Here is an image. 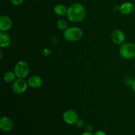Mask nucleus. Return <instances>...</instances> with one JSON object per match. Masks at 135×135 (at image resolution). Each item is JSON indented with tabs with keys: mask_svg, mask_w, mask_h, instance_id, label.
Masks as SVG:
<instances>
[{
	"mask_svg": "<svg viewBox=\"0 0 135 135\" xmlns=\"http://www.w3.org/2000/svg\"><path fill=\"white\" fill-rule=\"evenodd\" d=\"M86 16V9L82 4L75 3L68 8L67 13V18L73 23H78L83 21Z\"/></svg>",
	"mask_w": 135,
	"mask_h": 135,
	"instance_id": "nucleus-1",
	"label": "nucleus"
},
{
	"mask_svg": "<svg viewBox=\"0 0 135 135\" xmlns=\"http://www.w3.org/2000/svg\"><path fill=\"white\" fill-rule=\"evenodd\" d=\"M119 54L125 59H131L135 57V44L127 42L121 44L119 47Z\"/></svg>",
	"mask_w": 135,
	"mask_h": 135,
	"instance_id": "nucleus-2",
	"label": "nucleus"
},
{
	"mask_svg": "<svg viewBox=\"0 0 135 135\" xmlns=\"http://www.w3.org/2000/svg\"><path fill=\"white\" fill-rule=\"evenodd\" d=\"M83 36V31L78 27L67 28L63 32V37L69 42H76L79 40Z\"/></svg>",
	"mask_w": 135,
	"mask_h": 135,
	"instance_id": "nucleus-3",
	"label": "nucleus"
},
{
	"mask_svg": "<svg viewBox=\"0 0 135 135\" xmlns=\"http://www.w3.org/2000/svg\"><path fill=\"white\" fill-rule=\"evenodd\" d=\"M30 71L28 65L24 61H20L15 65L14 72L17 78L25 79L28 76Z\"/></svg>",
	"mask_w": 135,
	"mask_h": 135,
	"instance_id": "nucleus-4",
	"label": "nucleus"
},
{
	"mask_svg": "<svg viewBox=\"0 0 135 135\" xmlns=\"http://www.w3.org/2000/svg\"><path fill=\"white\" fill-rule=\"evenodd\" d=\"M28 86V83H26L25 79L18 78L13 82L12 88L15 93L17 94H21L26 90Z\"/></svg>",
	"mask_w": 135,
	"mask_h": 135,
	"instance_id": "nucleus-5",
	"label": "nucleus"
},
{
	"mask_svg": "<svg viewBox=\"0 0 135 135\" xmlns=\"http://www.w3.org/2000/svg\"><path fill=\"white\" fill-rule=\"evenodd\" d=\"M63 119L68 125H74L79 121V115L74 110L69 109L63 113Z\"/></svg>",
	"mask_w": 135,
	"mask_h": 135,
	"instance_id": "nucleus-6",
	"label": "nucleus"
},
{
	"mask_svg": "<svg viewBox=\"0 0 135 135\" xmlns=\"http://www.w3.org/2000/svg\"><path fill=\"white\" fill-rule=\"evenodd\" d=\"M13 122L9 117L4 116L0 119V129L3 132H9L13 129Z\"/></svg>",
	"mask_w": 135,
	"mask_h": 135,
	"instance_id": "nucleus-7",
	"label": "nucleus"
},
{
	"mask_svg": "<svg viewBox=\"0 0 135 135\" xmlns=\"http://www.w3.org/2000/svg\"><path fill=\"white\" fill-rule=\"evenodd\" d=\"M112 42L117 45H121L125 40V36L123 32L120 30H115L112 32L111 36Z\"/></svg>",
	"mask_w": 135,
	"mask_h": 135,
	"instance_id": "nucleus-8",
	"label": "nucleus"
},
{
	"mask_svg": "<svg viewBox=\"0 0 135 135\" xmlns=\"http://www.w3.org/2000/svg\"><path fill=\"white\" fill-rule=\"evenodd\" d=\"M12 20L9 17L6 15H1L0 17V30L6 32L9 30L12 26Z\"/></svg>",
	"mask_w": 135,
	"mask_h": 135,
	"instance_id": "nucleus-9",
	"label": "nucleus"
},
{
	"mask_svg": "<svg viewBox=\"0 0 135 135\" xmlns=\"http://www.w3.org/2000/svg\"><path fill=\"white\" fill-rule=\"evenodd\" d=\"M28 85L32 88H38L42 85L43 80L38 75H33L30 76L27 81Z\"/></svg>",
	"mask_w": 135,
	"mask_h": 135,
	"instance_id": "nucleus-10",
	"label": "nucleus"
},
{
	"mask_svg": "<svg viewBox=\"0 0 135 135\" xmlns=\"http://www.w3.org/2000/svg\"><path fill=\"white\" fill-rule=\"evenodd\" d=\"M134 9V5L131 2H125L119 8L120 13L124 15H129L133 12Z\"/></svg>",
	"mask_w": 135,
	"mask_h": 135,
	"instance_id": "nucleus-11",
	"label": "nucleus"
},
{
	"mask_svg": "<svg viewBox=\"0 0 135 135\" xmlns=\"http://www.w3.org/2000/svg\"><path fill=\"white\" fill-rule=\"evenodd\" d=\"M11 38L6 32H0V46L1 47H7L11 44Z\"/></svg>",
	"mask_w": 135,
	"mask_h": 135,
	"instance_id": "nucleus-12",
	"label": "nucleus"
},
{
	"mask_svg": "<svg viewBox=\"0 0 135 135\" xmlns=\"http://www.w3.org/2000/svg\"><path fill=\"white\" fill-rule=\"evenodd\" d=\"M67 10H68V9L66 7L65 5H63V4H57L54 7V13L57 15L61 16V17L67 15Z\"/></svg>",
	"mask_w": 135,
	"mask_h": 135,
	"instance_id": "nucleus-13",
	"label": "nucleus"
},
{
	"mask_svg": "<svg viewBox=\"0 0 135 135\" xmlns=\"http://www.w3.org/2000/svg\"><path fill=\"white\" fill-rule=\"evenodd\" d=\"M16 77L17 76L14 71H7L3 75V80L7 83H13L16 80Z\"/></svg>",
	"mask_w": 135,
	"mask_h": 135,
	"instance_id": "nucleus-14",
	"label": "nucleus"
},
{
	"mask_svg": "<svg viewBox=\"0 0 135 135\" xmlns=\"http://www.w3.org/2000/svg\"><path fill=\"white\" fill-rule=\"evenodd\" d=\"M57 26L60 30L65 31L67 28V22L64 19H59L57 22Z\"/></svg>",
	"mask_w": 135,
	"mask_h": 135,
	"instance_id": "nucleus-15",
	"label": "nucleus"
},
{
	"mask_svg": "<svg viewBox=\"0 0 135 135\" xmlns=\"http://www.w3.org/2000/svg\"><path fill=\"white\" fill-rule=\"evenodd\" d=\"M24 1H25V0H10L11 3L13 5H15V6H17V5H21V4H22Z\"/></svg>",
	"mask_w": 135,
	"mask_h": 135,
	"instance_id": "nucleus-16",
	"label": "nucleus"
},
{
	"mask_svg": "<svg viewBox=\"0 0 135 135\" xmlns=\"http://www.w3.org/2000/svg\"><path fill=\"white\" fill-rule=\"evenodd\" d=\"M76 125H77L78 127H79V128H81L84 126V122H83V120L79 119V121L76 122Z\"/></svg>",
	"mask_w": 135,
	"mask_h": 135,
	"instance_id": "nucleus-17",
	"label": "nucleus"
},
{
	"mask_svg": "<svg viewBox=\"0 0 135 135\" xmlns=\"http://www.w3.org/2000/svg\"><path fill=\"white\" fill-rule=\"evenodd\" d=\"M94 135H107L106 133H105V132L102 131H96V132H95V133L94 134Z\"/></svg>",
	"mask_w": 135,
	"mask_h": 135,
	"instance_id": "nucleus-18",
	"label": "nucleus"
},
{
	"mask_svg": "<svg viewBox=\"0 0 135 135\" xmlns=\"http://www.w3.org/2000/svg\"><path fill=\"white\" fill-rule=\"evenodd\" d=\"M92 129V127L91 126V125H87L86 127V131L91 132Z\"/></svg>",
	"mask_w": 135,
	"mask_h": 135,
	"instance_id": "nucleus-19",
	"label": "nucleus"
},
{
	"mask_svg": "<svg viewBox=\"0 0 135 135\" xmlns=\"http://www.w3.org/2000/svg\"><path fill=\"white\" fill-rule=\"evenodd\" d=\"M131 86H132V90H133V92L135 94V79L133 80V83H132V84H131Z\"/></svg>",
	"mask_w": 135,
	"mask_h": 135,
	"instance_id": "nucleus-20",
	"label": "nucleus"
},
{
	"mask_svg": "<svg viewBox=\"0 0 135 135\" xmlns=\"http://www.w3.org/2000/svg\"><path fill=\"white\" fill-rule=\"evenodd\" d=\"M81 135H94L93 133L92 132H89V131H85Z\"/></svg>",
	"mask_w": 135,
	"mask_h": 135,
	"instance_id": "nucleus-21",
	"label": "nucleus"
},
{
	"mask_svg": "<svg viewBox=\"0 0 135 135\" xmlns=\"http://www.w3.org/2000/svg\"><path fill=\"white\" fill-rule=\"evenodd\" d=\"M62 135H68V134H62Z\"/></svg>",
	"mask_w": 135,
	"mask_h": 135,
	"instance_id": "nucleus-22",
	"label": "nucleus"
},
{
	"mask_svg": "<svg viewBox=\"0 0 135 135\" xmlns=\"http://www.w3.org/2000/svg\"><path fill=\"white\" fill-rule=\"evenodd\" d=\"M134 67H135V63H134Z\"/></svg>",
	"mask_w": 135,
	"mask_h": 135,
	"instance_id": "nucleus-23",
	"label": "nucleus"
}]
</instances>
